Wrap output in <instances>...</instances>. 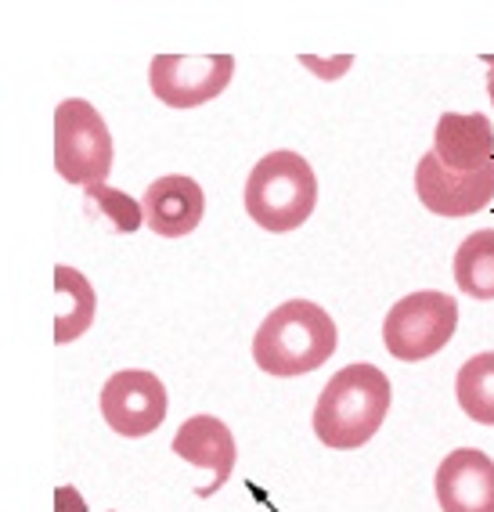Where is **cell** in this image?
<instances>
[{
    "label": "cell",
    "instance_id": "1",
    "mask_svg": "<svg viewBox=\"0 0 494 512\" xmlns=\"http://www.w3.org/2000/svg\"><path fill=\"white\" fill-rule=\"evenodd\" d=\"M390 397L394 390H390L383 368L368 365V361L339 368L314 404V433L332 451L361 448L386 422Z\"/></svg>",
    "mask_w": 494,
    "mask_h": 512
},
{
    "label": "cell",
    "instance_id": "2",
    "mask_svg": "<svg viewBox=\"0 0 494 512\" xmlns=\"http://www.w3.org/2000/svg\"><path fill=\"white\" fill-rule=\"evenodd\" d=\"M336 321L311 300H285L260 321L253 336V361L275 379H296L321 368L336 354Z\"/></svg>",
    "mask_w": 494,
    "mask_h": 512
},
{
    "label": "cell",
    "instance_id": "3",
    "mask_svg": "<svg viewBox=\"0 0 494 512\" xmlns=\"http://www.w3.org/2000/svg\"><path fill=\"white\" fill-rule=\"evenodd\" d=\"M318 206V177L300 152L278 148L249 170L246 213L271 235H289L307 224Z\"/></svg>",
    "mask_w": 494,
    "mask_h": 512
},
{
    "label": "cell",
    "instance_id": "4",
    "mask_svg": "<svg viewBox=\"0 0 494 512\" xmlns=\"http://www.w3.org/2000/svg\"><path fill=\"white\" fill-rule=\"evenodd\" d=\"M458 329V303L455 296L440 289L408 293L390 307L383 321V343L397 361H426L448 347Z\"/></svg>",
    "mask_w": 494,
    "mask_h": 512
},
{
    "label": "cell",
    "instance_id": "5",
    "mask_svg": "<svg viewBox=\"0 0 494 512\" xmlns=\"http://www.w3.org/2000/svg\"><path fill=\"white\" fill-rule=\"evenodd\" d=\"M55 170L62 181L94 188L112 170V134L91 101L65 98L55 112Z\"/></svg>",
    "mask_w": 494,
    "mask_h": 512
},
{
    "label": "cell",
    "instance_id": "6",
    "mask_svg": "<svg viewBox=\"0 0 494 512\" xmlns=\"http://www.w3.org/2000/svg\"><path fill=\"white\" fill-rule=\"evenodd\" d=\"M235 76V58L231 55H156L152 58V94L170 109H199Z\"/></svg>",
    "mask_w": 494,
    "mask_h": 512
},
{
    "label": "cell",
    "instance_id": "7",
    "mask_svg": "<svg viewBox=\"0 0 494 512\" xmlns=\"http://www.w3.org/2000/svg\"><path fill=\"white\" fill-rule=\"evenodd\" d=\"M101 415L119 437H148L166 419V386L145 368H123L101 386Z\"/></svg>",
    "mask_w": 494,
    "mask_h": 512
},
{
    "label": "cell",
    "instance_id": "8",
    "mask_svg": "<svg viewBox=\"0 0 494 512\" xmlns=\"http://www.w3.org/2000/svg\"><path fill=\"white\" fill-rule=\"evenodd\" d=\"M415 192L422 206L437 217H473L494 202V166H487L484 174H451L433 152H426L415 166Z\"/></svg>",
    "mask_w": 494,
    "mask_h": 512
},
{
    "label": "cell",
    "instance_id": "9",
    "mask_svg": "<svg viewBox=\"0 0 494 512\" xmlns=\"http://www.w3.org/2000/svg\"><path fill=\"white\" fill-rule=\"evenodd\" d=\"M437 505L444 512H494V462L476 448L451 451L437 466Z\"/></svg>",
    "mask_w": 494,
    "mask_h": 512
},
{
    "label": "cell",
    "instance_id": "10",
    "mask_svg": "<svg viewBox=\"0 0 494 512\" xmlns=\"http://www.w3.org/2000/svg\"><path fill=\"white\" fill-rule=\"evenodd\" d=\"M174 455L184 458L188 466H199V469H210L213 480L210 487H202V498H210L217 494L220 487L231 480V469H235V437L217 415H192L188 422H181V430L174 433Z\"/></svg>",
    "mask_w": 494,
    "mask_h": 512
},
{
    "label": "cell",
    "instance_id": "11",
    "mask_svg": "<svg viewBox=\"0 0 494 512\" xmlns=\"http://www.w3.org/2000/svg\"><path fill=\"white\" fill-rule=\"evenodd\" d=\"M433 156L448 166L451 174H484L494 166V127L484 112H444L433 138Z\"/></svg>",
    "mask_w": 494,
    "mask_h": 512
},
{
    "label": "cell",
    "instance_id": "12",
    "mask_svg": "<svg viewBox=\"0 0 494 512\" xmlns=\"http://www.w3.org/2000/svg\"><path fill=\"white\" fill-rule=\"evenodd\" d=\"M141 206H145V224L156 235L181 238L199 228L202 213H206V195H202L199 181L184 174H170L148 184Z\"/></svg>",
    "mask_w": 494,
    "mask_h": 512
},
{
    "label": "cell",
    "instance_id": "13",
    "mask_svg": "<svg viewBox=\"0 0 494 512\" xmlns=\"http://www.w3.org/2000/svg\"><path fill=\"white\" fill-rule=\"evenodd\" d=\"M55 293H58V318H55V343H73L94 325L98 296L94 285L76 267H55Z\"/></svg>",
    "mask_w": 494,
    "mask_h": 512
},
{
    "label": "cell",
    "instance_id": "14",
    "mask_svg": "<svg viewBox=\"0 0 494 512\" xmlns=\"http://www.w3.org/2000/svg\"><path fill=\"white\" fill-rule=\"evenodd\" d=\"M455 285L473 300H494V231H473L455 249Z\"/></svg>",
    "mask_w": 494,
    "mask_h": 512
},
{
    "label": "cell",
    "instance_id": "15",
    "mask_svg": "<svg viewBox=\"0 0 494 512\" xmlns=\"http://www.w3.org/2000/svg\"><path fill=\"white\" fill-rule=\"evenodd\" d=\"M458 408L480 426H494V350L469 357L455 375Z\"/></svg>",
    "mask_w": 494,
    "mask_h": 512
},
{
    "label": "cell",
    "instance_id": "16",
    "mask_svg": "<svg viewBox=\"0 0 494 512\" xmlns=\"http://www.w3.org/2000/svg\"><path fill=\"white\" fill-rule=\"evenodd\" d=\"M87 199L94 202L101 210V217L109 220L116 231H138L141 224H145V206L141 202H134L127 192H119V188H105V184H94V188H87Z\"/></svg>",
    "mask_w": 494,
    "mask_h": 512
},
{
    "label": "cell",
    "instance_id": "17",
    "mask_svg": "<svg viewBox=\"0 0 494 512\" xmlns=\"http://www.w3.org/2000/svg\"><path fill=\"white\" fill-rule=\"evenodd\" d=\"M55 505H58V512H87V505H83V498L73 491V487H62L58 498H55Z\"/></svg>",
    "mask_w": 494,
    "mask_h": 512
},
{
    "label": "cell",
    "instance_id": "18",
    "mask_svg": "<svg viewBox=\"0 0 494 512\" xmlns=\"http://www.w3.org/2000/svg\"><path fill=\"white\" fill-rule=\"evenodd\" d=\"M487 69H491V76H487V94H491V105H494V55L487 58Z\"/></svg>",
    "mask_w": 494,
    "mask_h": 512
}]
</instances>
